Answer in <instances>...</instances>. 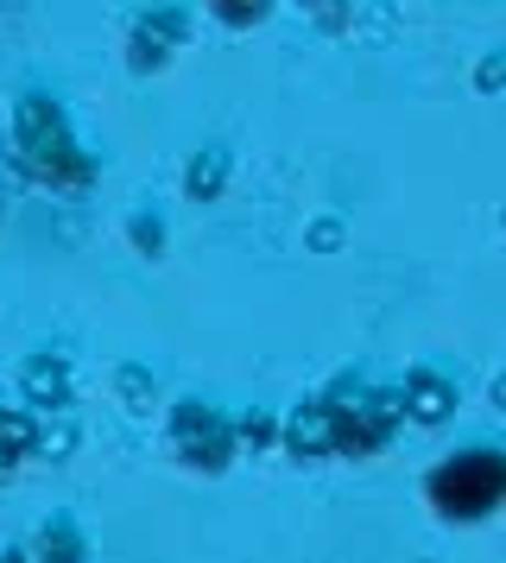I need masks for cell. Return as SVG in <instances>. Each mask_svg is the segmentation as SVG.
Returning <instances> with one entry per match:
<instances>
[{
	"label": "cell",
	"mask_w": 506,
	"mask_h": 563,
	"mask_svg": "<svg viewBox=\"0 0 506 563\" xmlns=\"http://www.w3.org/2000/svg\"><path fill=\"white\" fill-rule=\"evenodd\" d=\"M494 399H501V406H506V374H501V380H494Z\"/></svg>",
	"instance_id": "obj_3"
},
{
	"label": "cell",
	"mask_w": 506,
	"mask_h": 563,
	"mask_svg": "<svg viewBox=\"0 0 506 563\" xmlns=\"http://www.w3.org/2000/svg\"><path fill=\"white\" fill-rule=\"evenodd\" d=\"M405 411H411V418H425V424H437V418L450 411V393H443L437 380H418L411 393H405Z\"/></svg>",
	"instance_id": "obj_2"
},
{
	"label": "cell",
	"mask_w": 506,
	"mask_h": 563,
	"mask_svg": "<svg viewBox=\"0 0 506 563\" xmlns=\"http://www.w3.org/2000/svg\"><path fill=\"white\" fill-rule=\"evenodd\" d=\"M506 494V468L494 456H462L455 468H443L437 475V500H443V512H481V507H494Z\"/></svg>",
	"instance_id": "obj_1"
}]
</instances>
